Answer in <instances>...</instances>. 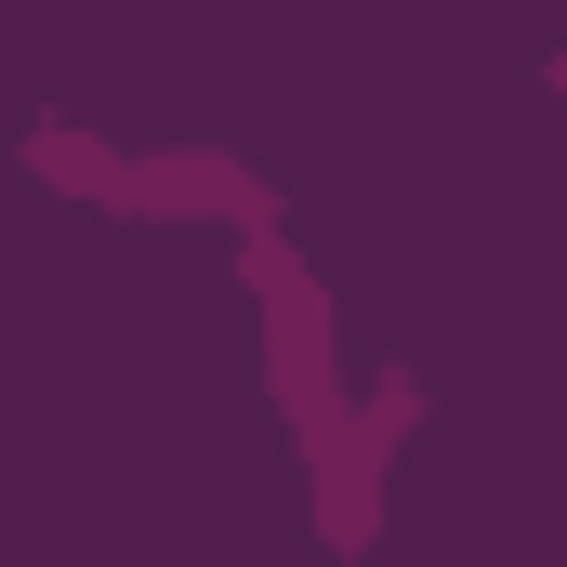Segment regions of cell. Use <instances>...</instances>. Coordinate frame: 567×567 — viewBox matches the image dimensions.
Wrapping results in <instances>:
<instances>
[{"instance_id": "obj_1", "label": "cell", "mask_w": 567, "mask_h": 567, "mask_svg": "<svg viewBox=\"0 0 567 567\" xmlns=\"http://www.w3.org/2000/svg\"><path fill=\"white\" fill-rule=\"evenodd\" d=\"M27 158H40L53 185H120V158H106V145H80L66 120H40V133H27Z\"/></svg>"}]
</instances>
